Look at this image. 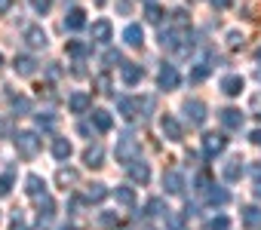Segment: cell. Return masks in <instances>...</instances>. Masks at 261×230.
<instances>
[{"label":"cell","mask_w":261,"mask_h":230,"mask_svg":"<svg viewBox=\"0 0 261 230\" xmlns=\"http://www.w3.org/2000/svg\"><path fill=\"white\" fill-rule=\"evenodd\" d=\"M157 83H160V89H175V86L181 83V77H178L175 65H163V68H160V74H157Z\"/></svg>","instance_id":"52a82bcc"},{"label":"cell","mask_w":261,"mask_h":230,"mask_svg":"<svg viewBox=\"0 0 261 230\" xmlns=\"http://www.w3.org/2000/svg\"><path fill=\"white\" fill-rule=\"evenodd\" d=\"M224 148H227V138H224V135H218V132L203 135V154H206L209 160H212V157H218Z\"/></svg>","instance_id":"3957f363"},{"label":"cell","mask_w":261,"mask_h":230,"mask_svg":"<svg viewBox=\"0 0 261 230\" xmlns=\"http://www.w3.org/2000/svg\"><path fill=\"white\" fill-rule=\"evenodd\" d=\"M117 110L123 113L126 120H133V117H139L136 110H142V101H136V98H126V95H123V98H117Z\"/></svg>","instance_id":"4fadbf2b"},{"label":"cell","mask_w":261,"mask_h":230,"mask_svg":"<svg viewBox=\"0 0 261 230\" xmlns=\"http://www.w3.org/2000/svg\"><path fill=\"white\" fill-rule=\"evenodd\" d=\"M252 141H255V145H261V129H255V132H252Z\"/></svg>","instance_id":"bcb514c9"},{"label":"cell","mask_w":261,"mask_h":230,"mask_svg":"<svg viewBox=\"0 0 261 230\" xmlns=\"http://www.w3.org/2000/svg\"><path fill=\"white\" fill-rule=\"evenodd\" d=\"M221 175H224V181H240V175H243V160H240V157H230V160L221 166Z\"/></svg>","instance_id":"9a60e30c"},{"label":"cell","mask_w":261,"mask_h":230,"mask_svg":"<svg viewBox=\"0 0 261 230\" xmlns=\"http://www.w3.org/2000/svg\"><path fill=\"white\" fill-rule=\"evenodd\" d=\"M209 4H212V7H215V10H227V7H230V4H233V0H209Z\"/></svg>","instance_id":"7bdbcfd3"},{"label":"cell","mask_w":261,"mask_h":230,"mask_svg":"<svg viewBox=\"0 0 261 230\" xmlns=\"http://www.w3.org/2000/svg\"><path fill=\"white\" fill-rule=\"evenodd\" d=\"M227 199H230V196H227V190H221V187H209V190H206V203H209V206H224Z\"/></svg>","instance_id":"484cf974"},{"label":"cell","mask_w":261,"mask_h":230,"mask_svg":"<svg viewBox=\"0 0 261 230\" xmlns=\"http://www.w3.org/2000/svg\"><path fill=\"white\" fill-rule=\"evenodd\" d=\"M163 16H166V13H163L157 4H148V10H145V19H148L151 25H160V22H163Z\"/></svg>","instance_id":"f1b7e54d"},{"label":"cell","mask_w":261,"mask_h":230,"mask_svg":"<svg viewBox=\"0 0 261 230\" xmlns=\"http://www.w3.org/2000/svg\"><path fill=\"white\" fill-rule=\"evenodd\" d=\"M53 157L65 163V160L71 157V141H68V138H53Z\"/></svg>","instance_id":"7402d4cb"},{"label":"cell","mask_w":261,"mask_h":230,"mask_svg":"<svg viewBox=\"0 0 261 230\" xmlns=\"http://www.w3.org/2000/svg\"><path fill=\"white\" fill-rule=\"evenodd\" d=\"M25 190H28V196L40 199V196H46V181H43L40 175H28V178H25Z\"/></svg>","instance_id":"2e32d148"},{"label":"cell","mask_w":261,"mask_h":230,"mask_svg":"<svg viewBox=\"0 0 261 230\" xmlns=\"http://www.w3.org/2000/svg\"><path fill=\"white\" fill-rule=\"evenodd\" d=\"M255 77H258V80H261V68H258V71H255Z\"/></svg>","instance_id":"f907efd6"},{"label":"cell","mask_w":261,"mask_h":230,"mask_svg":"<svg viewBox=\"0 0 261 230\" xmlns=\"http://www.w3.org/2000/svg\"><path fill=\"white\" fill-rule=\"evenodd\" d=\"M95 86H98V92H111V80H108L105 74H101V77L95 80Z\"/></svg>","instance_id":"ab89813d"},{"label":"cell","mask_w":261,"mask_h":230,"mask_svg":"<svg viewBox=\"0 0 261 230\" xmlns=\"http://www.w3.org/2000/svg\"><path fill=\"white\" fill-rule=\"evenodd\" d=\"M136 154H139V141L129 135V132H126V135H120V141H117V160L129 166V163L136 160Z\"/></svg>","instance_id":"7a4b0ae2"},{"label":"cell","mask_w":261,"mask_h":230,"mask_svg":"<svg viewBox=\"0 0 261 230\" xmlns=\"http://www.w3.org/2000/svg\"><path fill=\"white\" fill-rule=\"evenodd\" d=\"M13 110H22V113H25V110H31V101H28L25 95H22V98H13Z\"/></svg>","instance_id":"8d00e7d4"},{"label":"cell","mask_w":261,"mask_h":230,"mask_svg":"<svg viewBox=\"0 0 261 230\" xmlns=\"http://www.w3.org/2000/svg\"><path fill=\"white\" fill-rule=\"evenodd\" d=\"M111 37H114V25H111L108 19L92 22V40H95V43H108Z\"/></svg>","instance_id":"8fae6325"},{"label":"cell","mask_w":261,"mask_h":230,"mask_svg":"<svg viewBox=\"0 0 261 230\" xmlns=\"http://www.w3.org/2000/svg\"><path fill=\"white\" fill-rule=\"evenodd\" d=\"M31 7H34V10H37L40 16H43V13L49 10V0H31Z\"/></svg>","instance_id":"60d3db41"},{"label":"cell","mask_w":261,"mask_h":230,"mask_svg":"<svg viewBox=\"0 0 261 230\" xmlns=\"http://www.w3.org/2000/svg\"><path fill=\"white\" fill-rule=\"evenodd\" d=\"M16 148H19V154H22L25 160L37 157V154H40V138H37V132H19V135H16Z\"/></svg>","instance_id":"6da1fadb"},{"label":"cell","mask_w":261,"mask_h":230,"mask_svg":"<svg viewBox=\"0 0 261 230\" xmlns=\"http://www.w3.org/2000/svg\"><path fill=\"white\" fill-rule=\"evenodd\" d=\"M172 22H175L178 28H185V25H188V13H185V10H175V13H172Z\"/></svg>","instance_id":"74e56055"},{"label":"cell","mask_w":261,"mask_h":230,"mask_svg":"<svg viewBox=\"0 0 261 230\" xmlns=\"http://www.w3.org/2000/svg\"><path fill=\"white\" fill-rule=\"evenodd\" d=\"M221 92H224V95H240V92H243V77H240V74L221 77Z\"/></svg>","instance_id":"e0dca14e"},{"label":"cell","mask_w":261,"mask_h":230,"mask_svg":"<svg viewBox=\"0 0 261 230\" xmlns=\"http://www.w3.org/2000/svg\"><path fill=\"white\" fill-rule=\"evenodd\" d=\"M37 126L40 129H56V117L46 110V113H37Z\"/></svg>","instance_id":"4dcf8cb0"},{"label":"cell","mask_w":261,"mask_h":230,"mask_svg":"<svg viewBox=\"0 0 261 230\" xmlns=\"http://www.w3.org/2000/svg\"><path fill=\"white\" fill-rule=\"evenodd\" d=\"M13 187V175H0V196H7Z\"/></svg>","instance_id":"d590c367"},{"label":"cell","mask_w":261,"mask_h":230,"mask_svg":"<svg viewBox=\"0 0 261 230\" xmlns=\"http://www.w3.org/2000/svg\"><path fill=\"white\" fill-rule=\"evenodd\" d=\"M13 68H16V74H22V77H31V74L37 71V62H34L31 55H16Z\"/></svg>","instance_id":"d6986e66"},{"label":"cell","mask_w":261,"mask_h":230,"mask_svg":"<svg viewBox=\"0 0 261 230\" xmlns=\"http://www.w3.org/2000/svg\"><path fill=\"white\" fill-rule=\"evenodd\" d=\"M129 178H133L136 184H148L151 181V166L145 160H133L129 163Z\"/></svg>","instance_id":"ba28073f"},{"label":"cell","mask_w":261,"mask_h":230,"mask_svg":"<svg viewBox=\"0 0 261 230\" xmlns=\"http://www.w3.org/2000/svg\"><path fill=\"white\" fill-rule=\"evenodd\" d=\"M98 221H101V227H117V224H120V218H117L114 212H105Z\"/></svg>","instance_id":"e575fe53"},{"label":"cell","mask_w":261,"mask_h":230,"mask_svg":"<svg viewBox=\"0 0 261 230\" xmlns=\"http://www.w3.org/2000/svg\"><path fill=\"white\" fill-rule=\"evenodd\" d=\"M114 196H117V203H123V206H133V203H136V190H133V187H117Z\"/></svg>","instance_id":"83f0119b"},{"label":"cell","mask_w":261,"mask_h":230,"mask_svg":"<svg viewBox=\"0 0 261 230\" xmlns=\"http://www.w3.org/2000/svg\"><path fill=\"white\" fill-rule=\"evenodd\" d=\"M105 62H108V68H111V65H120V62H123V55H120V52H108V55H105Z\"/></svg>","instance_id":"b9f144b4"},{"label":"cell","mask_w":261,"mask_h":230,"mask_svg":"<svg viewBox=\"0 0 261 230\" xmlns=\"http://www.w3.org/2000/svg\"><path fill=\"white\" fill-rule=\"evenodd\" d=\"M62 230H77V227H71V224H65V227H62Z\"/></svg>","instance_id":"681fc988"},{"label":"cell","mask_w":261,"mask_h":230,"mask_svg":"<svg viewBox=\"0 0 261 230\" xmlns=\"http://www.w3.org/2000/svg\"><path fill=\"white\" fill-rule=\"evenodd\" d=\"M209 77V65H197L194 71H191V83H200V80H206Z\"/></svg>","instance_id":"1f68e13d"},{"label":"cell","mask_w":261,"mask_h":230,"mask_svg":"<svg viewBox=\"0 0 261 230\" xmlns=\"http://www.w3.org/2000/svg\"><path fill=\"white\" fill-rule=\"evenodd\" d=\"M218 120H221V126H224V129H230V132H237V129L243 126V113H240L237 107H224V110L218 113Z\"/></svg>","instance_id":"30bf717a"},{"label":"cell","mask_w":261,"mask_h":230,"mask_svg":"<svg viewBox=\"0 0 261 230\" xmlns=\"http://www.w3.org/2000/svg\"><path fill=\"white\" fill-rule=\"evenodd\" d=\"M148 4H154V0H148Z\"/></svg>","instance_id":"f5cc1de1"},{"label":"cell","mask_w":261,"mask_h":230,"mask_svg":"<svg viewBox=\"0 0 261 230\" xmlns=\"http://www.w3.org/2000/svg\"><path fill=\"white\" fill-rule=\"evenodd\" d=\"M92 126H95L98 132H108V129L114 126L111 113H108V110H101V107H95V110H92Z\"/></svg>","instance_id":"ffe728a7"},{"label":"cell","mask_w":261,"mask_h":230,"mask_svg":"<svg viewBox=\"0 0 261 230\" xmlns=\"http://www.w3.org/2000/svg\"><path fill=\"white\" fill-rule=\"evenodd\" d=\"M0 68H4V55H0Z\"/></svg>","instance_id":"816d5d0a"},{"label":"cell","mask_w":261,"mask_h":230,"mask_svg":"<svg viewBox=\"0 0 261 230\" xmlns=\"http://www.w3.org/2000/svg\"><path fill=\"white\" fill-rule=\"evenodd\" d=\"M166 218H169V230H181V227H185L181 215H169V212H166Z\"/></svg>","instance_id":"f35d334b"},{"label":"cell","mask_w":261,"mask_h":230,"mask_svg":"<svg viewBox=\"0 0 261 230\" xmlns=\"http://www.w3.org/2000/svg\"><path fill=\"white\" fill-rule=\"evenodd\" d=\"M185 117L191 120V126H203L206 123V104L203 101H185Z\"/></svg>","instance_id":"277c9868"},{"label":"cell","mask_w":261,"mask_h":230,"mask_svg":"<svg viewBox=\"0 0 261 230\" xmlns=\"http://www.w3.org/2000/svg\"><path fill=\"white\" fill-rule=\"evenodd\" d=\"M25 43H28L31 49H43L49 40H46V31H43L40 25H28V28H25Z\"/></svg>","instance_id":"8992f818"},{"label":"cell","mask_w":261,"mask_h":230,"mask_svg":"<svg viewBox=\"0 0 261 230\" xmlns=\"http://www.w3.org/2000/svg\"><path fill=\"white\" fill-rule=\"evenodd\" d=\"M255 196H258V199H261V181H258V187H255Z\"/></svg>","instance_id":"c3c4849f"},{"label":"cell","mask_w":261,"mask_h":230,"mask_svg":"<svg viewBox=\"0 0 261 230\" xmlns=\"http://www.w3.org/2000/svg\"><path fill=\"white\" fill-rule=\"evenodd\" d=\"M10 7H13V0H0V13H7Z\"/></svg>","instance_id":"f6af8a7d"},{"label":"cell","mask_w":261,"mask_h":230,"mask_svg":"<svg viewBox=\"0 0 261 230\" xmlns=\"http://www.w3.org/2000/svg\"><path fill=\"white\" fill-rule=\"evenodd\" d=\"M68 55H71V59H86V55H89V43H83V40H68Z\"/></svg>","instance_id":"cb8c5ba5"},{"label":"cell","mask_w":261,"mask_h":230,"mask_svg":"<svg viewBox=\"0 0 261 230\" xmlns=\"http://www.w3.org/2000/svg\"><path fill=\"white\" fill-rule=\"evenodd\" d=\"M142 77H145V68H142V65L126 62V65L120 68V80H123L126 86H136V83H142Z\"/></svg>","instance_id":"5b68a950"},{"label":"cell","mask_w":261,"mask_h":230,"mask_svg":"<svg viewBox=\"0 0 261 230\" xmlns=\"http://www.w3.org/2000/svg\"><path fill=\"white\" fill-rule=\"evenodd\" d=\"M83 25H86V13H83L80 7H71L68 16H65V28H68V31H80Z\"/></svg>","instance_id":"5bb4252c"},{"label":"cell","mask_w":261,"mask_h":230,"mask_svg":"<svg viewBox=\"0 0 261 230\" xmlns=\"http://www.w3.org/2000/svg\"><path fill=\"white\" fill-rule=\"evenodd\" d=\"M227 227H230V221H227L224 215H218V218L209 221V230H227Z\"/></svg>","instance_id":"836d02e7"},{"label":"cell","mask_w":261,"mask_h":230,"mask_svg":"<svg viewBox=\"0 0 261 230\" xmlns=\"http://www.w3.org/2000/svg\"><path fill=\"white\" fill-rule=\"evenodd\" d=\"M243 224L246 227H261V209H255V206L243 209Z\"/></svg>","instance_id":"4316f807"},{"label":"cell","mask_w":261,"mask_h":230,"mask_svg":"<svg viewBox=\"0 0 261 230\" xmlns=\"http://www.w3.org/2000/svg\"><path fill=\"white\" fill-rule=\"evenodd\" d=\"M77 178H80V175H77L74 169H59V184H62L65 190H68L71 184H77Z\"/></svg>","instance_id":"f546056e"},{"label":"cell","mask_w":261,"mask_h":230,"mask_svg":"<svg viewBox=\"0 0 261 230\" xmlns=\"http://www.w3.org/2000/svg\"><path fill=\"white\" fill-rule=\"evenodd\" d=\"M83 160H86V166H92V169H98V166H105V163H101V160H105V151H101L98 145H92V148L86 151V157H83Z\"/></svg>","instance_id":"d4e9b609"},{"label":"cell","mask_w":261,"mask_h":230,"mask_svg":"<svg viewBox=\"0 0 261 230\" xmlns=\"http://www.w3.org/2000/svg\"><path fill=\"white\" fill-rule=\"evenodd\" d=\"M123 40H126V46H142V43H145V31H142V25H126Z\"/></svg>","instance_id":"ac0fdd59"},{"label":"cell","mask_w":261,"mask_h":230,"mask_svg":"<svg viewBox=\"0 0 261 230\" xmlns=\"http://www.w3.org/2000/svg\"><path fill=\"white\" fill-rule=\"evenodd\" d=\"M68 107H71L74 113H86V110L92 107V95H89V92H71Z\"/></svg>","instance_id":"7c38bea8"},{"label":"cell","mask_w":261,"mask_h":230,"mask_svg":"<svg viewBox=\"0 0 261 230\" xmlns=\"http://www.w3.org/2000/svg\"><path fill=\"white\" fill-rule=\"evenodd\" d=\"M163 187H166V193H181L185 190V178L178 172H166L163 175Z\"/></svg>","instance_id":"44dd1931"},{"label":"cell","mask_w":261,"mask_h":230,"mask_svg":"<svg viewBox=\"0 0 261 230\" xmlns=\"http://www.w3.org/2000/svg\"><path fill=\"white\" fill-rule=\"evenodd\" d=\"M252 110L261 117V92H258V95H252Z\"/></svg>","instance_id":"ee69618b"},{"label":"cell","mask_w":261,"mask_h":230,"mask_svg":"<svg viewBox=\"0 0 261 230\" xmlns=\"http://www.w3.org/2000/svg\"><path fill=\"white\" fill-rule=\"evenodd\" d=\"M13 230H28L25 224H19V218H16V224H13Z\"/></svg>","instance_id":"7dc6e473"},{"label":"cell","mask_w":261,"mask_h":230,"mask_svg":"<svg viewBox=\"0 0 261 230\" xmlns=\"http://www.w3.org/2000/svg\"><path fill=\"white\" fill-rule=\"evenodd\" d=\"M169 209H163V199H151L148 203V215H166Z\"/></svg>","instance_id":"d6a6232c"},{"label":"cell","mask_w":261,"mask_h":230,"mask_svg":"<svg viewBox=\"0 0 261 230\" xmlns=\"http://www.w3.org/2000/svg\"><path fill=\"white\" fill-rule=\"evenodd\" d=\"M160 129L169 141H181V123L172 117V113H163V120H160Z\"/></svg>","instance_id":"9c48e42d"},{"label":"cell","mask_w":261,"mask_h":230,"mask_svg":"<svg viewBox=\"0 0 261 230\" xmlns=\"http://www.w3.org/2000/svg\"><path fill=\"white\" fill-rule=\"evenodd\" d=\"M105 196H108V187H105V184H89V187H86V193H83V199H86V203H101Z\"/></svg>","instance_id":"603a6c76"}]
</instances>
